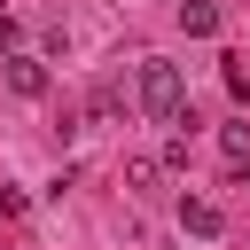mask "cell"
Instances as JSON below:
<instances>
[{
	"label": "cell",
	"instance_id": "cell-6",
	"mask_svg": "<svg viewBox=\"0 0 250 250\" xmlns=\"http://www.w3.org/2000/svg\"><path fill=\"white\" fill-rule=\"evenodd\" d=\"M16 211H23V188H8V180H0V219H16Z\"/></svg>",
	"mask_w": 250,
	"mask_h": 250
},
{
	"label": "cell",
	"instance_id": "cell-4",
	"mask_svg": "<svg viewBox=\"0 0 250 250\" xmlns=\"http://www.w3.org/2000/svg\"><path fill=\"white\" fill-rule=\"evenodd\" d=\"M180 23H188V39H211V31H219V8H211V0H188Z\"/></svg>",
	"mask_w": 250,
	"mask_h": 250
},
{
	"label": "cell",
	"instance_id": "cell-2",
	"mask_svg": "<svg viewBox=\"0 0 250 250\" xmlns=\"http://www.w3.org/2000/svg\"><path fill=\"white\" fill-rule=\"evenodd\" d=\"M0 78H8V94H23V102H39V94H47V62H39V55H8V62H0Z\"/></svg>",
	"mask_w": 250,
	"mask_h": 250
},
{
	"label": "cell",
	"instance_id": "cell-5",
	"mask_svg": "<svg viewBox=\"0 0 250 250\" xmlns=\"http://www.w3.org/2000/svg\"><path fill=\"white\" fill-rule=\"evenodd\" d=\"M219 148H227V164H250V125H242V117L219 125Z\"/></svg>",
	"mask_w": 250,
	"mask_h": 250
},
{
	"label": "cell",
	"instance_id": "cell-3",
	"mask_svg": "<svg viewBox=\"0 0 250 250\" xmlns=\"http://www.w3.org/2000/svg\"><path fill=\"white\" fill-rule=\"evenodd\" d=\"M180 227H188L195 242H219V234H227V211L203 203V195H180Z\"/></svg>",
	"mask_w": 250,
	"mask_h": 250
},
{
	"label": "cell",
	"instance_id": "cell-1",
	"mask_svg": "<svg viewBox=\"0 0 250 250\" xmlns=\"http://www.w3.org/2000/svg\"><path fill=\"white\" fill-rule=\"evenodd\" d=\"M141 109L156 125H188V86H180V62H141Z\"/></svg>",
	"mask_w": 250,
	"mask_h": 250
}]
</instances>
